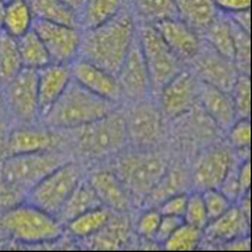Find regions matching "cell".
Returning a JSON list of instances; mask_svg holds the SVG:
<instances>
[{"label": "cell", "mask_w": 252, "mask_h": 252, "mask_svg": "<svg viewBox=\"0 0 252 252\" xmlns=\"http://www.w3.org/2000/svg\"><path fill=\"white\" fill-rule=\"evenodd\" d=\"M135 19L127 4L106 22L83 30L78 58L116 75L136 35Z\"/></svg>", "instance_id": "1"}, {"label": "cell", "mask_w": 252, "mask_h": 252, "mask_svg": "<svg viewBox=\"0 0 252 252\" xmlns=\"http://www.w3.org/2000/svg\"><path fill=\"white\" fill-rule=\"evenodd\" d=\"M115 105L89 92L71 78L63 94L40 120L49 129H75L104 118L115 110Z\"/></svg>", "instance_id": "2"}, {"label": "cell", "mask_w": 252, "mask_h": 252, "mask_svg": "<svg viewBox=\"0 0 252 252\" xmlns=\"http://www.w3.org/2000/svg\"><path fill=\"white\" fill-rule=\"evenodd\" d=\"M63 231L64 225L57 216L27 201L0 215V232L20 244H48L59 239Z\"/></svg>", "instance_id": "3"}, {"label": "cell", "mask_w": 252, "mask_h": 252, "mask_svg": "<svg viewBox=\"0 0 252 252\" xmlns=\"http://www.w3.org/2000/svg\"><path fill=\"white\" fill-rule=\"evenodd\" d=\"M67 160L58 150L8 155L0 164V188L27 195L43 177Z\"/></svg>", "instance_id": "4"}, {"label": "cell", "mask_w": 252, "mask_h": 252, "mask_svg": "<svg viewBox=\"0 0 252 252\" xmlns=\"http://www.w3.org/2000/svg\"><path fill=\"white\" fill-rule=\"evenodd\" d=\"M169 167L164 155L151 149H136L116 158L114 171L120 177L134 202H144Z\"/></svg>", "instance_id": "5"}, {"label": "cell", "mask_w": 252, "mask_h": 252, "mask_svg": "<svg viewBox=\"0 0 252 252\" xmlns=\"http://www.w3.org/2000/svg\"><path fill=\"white\" fill-rule=\"evenodd\" d=\"M69 131L74 132L73 141L76 150L88 158H101L119 154L127 144L125 116L115 110Z\"/></svg>", "instance_id": "6"}, {"label": "cell", "mask_w": 252, "mask_h": 252, "mask_svg": "<svg viewBox=\"0 0 252 252\" xmlns=\"http://www.w3.org/2000/svg\"><path fill=\"white\" fill-rule=\"evenodd\" d=\"M84 177L80 164L76 161H65L28 191L27 202L57 216L70 193Z\"/></svg>", "instance_id": "7"}, {"label": "cell", "mask_w": 252, "mask_h": 252, "mask_svg": "<svg viewBox=\"0 0 252 252\" xmlns=\"http://www.w3.org/2000/svg\"><path fill=\"white\" fill-rule=\"evenodd\" d=\"M136 32L148 66L151 92L158 94L162 86L183 69V62L166 45L151 23H142L136 28Z\"/></svg>", "instance_id": "8"}, {"label": "cell", "mask_w": 252, "mask_h": 252, "mask_svg": "<svg viewBox=\"0 0 252 252\" xmlns=\"http://www.w3.org/2000/svg\"><path fill=\"white\" fill-rule=\"evenodd\" d=\"M4 89L5 105L16 120L28 125L40 120L36 70L23 67L15 78L4 85Z\"/></svg>", "instance_id": "9"}, {"label": "cell", "mask_w": 252, "mask_h": 252, "mask_svg": "<svg viewBox=\"0 0 252 252\" xmlns=\"http://www.w3.org/2000/svg\"><path fill=\"white\" fill-rule=\"evenodd\" d=\"M32 29L40 36L51 63L70 65L78 59L81 43L80 28L34 19Z\"/></svg>", "instance_id": "10"}, {"label": "cell", "mask_w": 252, "mask_h": 252, "mask_svg": "<svg viewBox=\"0 0 252 252\" xmlns=\"http://www.w3.org/2000/svg\"><path fill=\"white\" fill-rule=\"evenodd\" d=\"M127 142L135 149H153L162 134V114L160 107L146 99L134 101L125 118Z\"/></svg>", "instance_id": "11"}, {"label": "cell", "mask_w": 252, "mask_h": 252, "mask_svg": "<svg viewBox=\"0 0 252 252\" xmlns=\"http://www.w3.org/2000/svg\"><path fill=\"white\" fill-rule=\"evenodd\" d=\"M200 80L191 69H183L167 81L160 92V110L167 119H177L190 113L197 104Z\"/></svg>", "instance_id": "12"}, {"label": "cell", "mask_w": 252, "mask_h": 252, "mask_svg": "<svg viewBox=\"0 0 252 252\" xmlns=\"http://www.w3.org/2000/svg\"><path fill=\"white\" fill-rule=\"evenodd\" d=\"M191 70L201 83L231 93L239 76V70L232 60L215 51L209 44L202 41L199 51L190 60Z\"/></svg>", "instance_id": "13"}, {"label": "cell", "mask_w": 252, "mask_h": 252, "mask_svg": "<svg viewBox=\"0 0 252 252\" xmlns=\"http://www.w3.org/2000/svg\"><path fill=\"white\" fill-rule=\"evenodd\" d=\"M235 160L230 145L215 144L201 153L193 165L191 183L193 190L219 189Z\"/></svg>", "instance_id": "14"}, {"label": "cell", "mask_w": 252, "mask_h": 252, "mask_svg": "<svg viewBox=\"0 0 252 252\" xmlns=\"http://www.w3.org/2000/svg\"><path fill=\"white\" fill-rule=\"evenodd\" d=\"M116 76L120 84L121 95L126 99L139 101L146 99L151 93L148 66L142 55L137 32Z\"/></svg>", "instance_id": "15"}, {"label": "cell", "mask_w": 252, "mask_h": 252, "mask_svg": "<svg viewBox=\"0 0 252 252\" xmlns=\"http://www.w3.org/2000/svg\"><path fill=\"white\" fill-rule=\"evenodd\" d=\"M70 70L74 80L102 99L118 104L123 97L120 84L115 74L109 73L107 70L80 58L70 64Z\"/></svg>", "instance_id": "16"}, {"label": "cell", "mask_w": 252, "mask_h": 252, "mask_svg": "<svg viewBox=\"0 0 252 252\" xmlns=\"http://www.w3.org/2000/svg\"><path fill=\"white\" fill-rule=\"evenodd\" d=\"M151 24L155 27L166 45L183 63L190 62L197 54L202 44L201 35L191 29L177 16L164 18Z\"/></svg>", "instance_id": "17"}, {"label": "cell", "mask_w": 252, "mask_h": 252, "mask_svg": "<svg viewBox=\"0 0 252 252\" xmlns=\"http://www.w3.org/2000/svg\"><path fill=\"white\" fill-rule=\"evenodd\" d=\"M88 180L102 206L119 214H127L131 210L134 205L131 195L115 171L107 169L96 170L92 172Z\"/></svg>", "instance_id": "18"}, {"label": "cell", "mask_w": 252, "mask_h": 252, "mask_svg": "<svg viewBox=\"0 0 252 252\" xmlns=\"http://www.w3.org/2000/svg\"><path fill=\"white\" fill-rule=\"evenodd\" d=\"M58 139L53 131L45 127H36L34 124H23L6 131L8 155L34 154L57 150Z\"/></svg>", "instance_id": "19"}, {"label": "cell", "mask_w": 252, "mask_h": 252, "mask_svg": "<svg viewBox=\"0 0 252 252\" xmlns=\"http://www.w3.org/2000/svg\"><path fill=\"white\" fill-rule=\"evenodd\" d=\"M36 75H38L39 119H41L70 83L71 70L70 65L67 64L50 63L36 70Z\"/></svg>", "instance_id": "20"}, {"label": "cell", "mask_w": 252, "mask_h": 252, "mask_svg": "<svg viewBox=\"0 0 252 252\" xmlns=\"http://www.w3.org/2000/svg\"><path fill=\"white\" fill-rule=\"evenodd\" d=\"M197 101L204 113L222 130H227L237 119L230 93L200 81Z\"/></svg>", "instance_id": "21"}, {"label": "cell", "mask_w": 252, "mask_h": 252, "mask_svg": "<svg viewBox=\"0 0 252 252\" xmlns=\"http://www.w3.org/2000/svg\"><path fill=\"white\" fill-rule=\"evenodd\" d=\"M251 221L242 214L240 207L233 204L227 211L209 221L204 228V237L212 244H225L240 236L250 233Z\"/></svg>", "instance_id": "22"}, {"label": "cell", "mask_w": 252, "mask_h": 252, "mask_svg": "<svg viewBox=\"0 0 252 252\" xmlns=\"http://www.w3.org/2000/svg\"><path fill=\"white\" fill-rule=\"evenodd\" d=\"M175 8L177 18L200 35L220 11L214 0H175Z\"/></svg>", "instance_id": "23"}, {"label": "cell", "mask_w": 252, "mask_h": 252, "mask_svg": "<svg viewBox=\"0 0 252 252\" xmlns=\"http://www.w3.org/2000/svg\"><path fill=\"white\" fill-rule=\"evenodd\" d=\"M125 215L113 212L106 225L85 240L92 242L95 250H120L129 242V219Z\"/></svg>", "instance_id": "24"}, {"label": "cell", "mask_w": 252, "mask_h": 252, "mask_svg": "<svg viewBox=\"0 0 252 252\" xmlns=\"http://www.w3.org/2000/svg\"><path fill=\"white\" fill-rule=\"evenodd\" d=\"M97 206H101V202L92 184L89 183L88 177H84L64 202L60 211L58 212L57 219L63 225H65L67 221L76 218L78 215Z\"/></svg>", "instance_id": "25"}, {"label": "cell", "mask_w": 252, "mask_h": 252, "mask_svg": "<svg viewBox=\"0 0 252 252\" xmlns=\"http://www.w3.org/2000/svg\"><path fill=\"white\" fill-rule=\"evenodd\" d=\"M205 43L209 44L215 51H218L222 57L232 60L235 57V48H233L232 27L228 15L223 11H219L218 16L214 22L207 27L202 32Z\"/></svg>", "instance_id": "26"}, {"label": "cell", "mask_w": 252, "mask_h": 252, "mask_svg": "<svg viewBox=\"0 0 252 252\" xmlns=\"http://www.w3.org/2000/svg\"><path fill=\"white\" fill-rule=\"evenodd\" d=\"M34 24V15L28 0H5L1 30L13 38L29 32Z\"/></svg>", "instance_id": "27"}, {"label": "cell", "mask_w": 252, "mask_h": 252, "mask_svg": "<svg viewBox=\"0 0 252 252\" xmlns=\"http://www.w3.org/2000/svg\"><path fill=\"white\" fill-rule=\"evenodd\" d=\"M113 211L105 206H97L78 215L76 218L67 221L66 231L75 239L85 240L99 232L107 223Z\"/></svg>", "instance_id": "28"}, {"label": "cell", "mask_w": 252, "mask_h": 252, "mask_svg": "<svg viewBox=\"0 0 252 252\" xmlns=\"http://www.w3.org/2000/svg\"><path fill=\"white\" fill-rule=\"evenodd\" d=\"M127 5V0H85L79 13V28L83 30L97 27Z\"/></svg>", "instance_id": "29"}, {"label": "cell", "mask_w": 252, "mask_h": 252, "mask_svg": "<svg viewBox=\"0 0 252 252\" xmlns=\"http://www.w3.org/2000/svg\"><path fill=\"white\" fill-rule=\"evenodd\" d=\"M34 19L79 28V14L62 0H28Z\"/></svg>", "instance_id": "30"}, {"label": "cell", "mask_w": 252, "mask_h": 252, "mask_svg": "<svg viewBox=\"0 0 252 252\" xmlns=\"http://www.w3.org/2000/svg\"><path fill=\"white\" fill-rule=\"evenodd\" d=\"M16 43L19 48L23 67L38 70L51 63L45 45L32 28L22 36L16 38Z\"/></svg>", "instance_id": "31"}, {"label": "cell", "mask_w": 252, "mask_h": 252, "mask_svg": "<svg viewBox=\"0 0 252 252\" xmlns=\"http://www.w3.org/2000/svg\"><path fill=\"white\" fill-rule=\"evenodd\" d=\"M23 69L16 38L0 32V86H4Z\"/></svg>", "instance_id": "32"}, {"label": "cell", "mask_w": 252, "mask_h": 252, "mask_svg": "<svg viewBox=\"0 0 252 252\" xmlns=\"http://www.w3.org/2000/svg\"><path fill=\"white\" fill-rule=\"evenodd\" d=\"M135 18L142 23H155L164 18L176 15L175 0H127Z\"/></svg>", "instance_id": "33"}, {"label": "cell", "mask_w": 252, "mask_h": 252, "mask_svg": "<svg viewBox=\"0 0 252 252\" xmlns=\"http://www.w3.org/2000/svg\"><path fill=\"white\" fill-rule=\"evenodd\" d=\"M186 181L188 180H186L185 171L181 167H167L164 176L161 177L158 185L149 193V196L146 197L144 202L149 201L151 202V205H156L158 206L161 201H164L169 196L184 191Z\"/></svg>", "instance_id": "34"}, {"label": "cell", "mask_w": 252, "mask_h": 252, "mask_svg": "<svg viewBox=\"0 0 252 252\" xmlns=\"http://www.w3.org/2000/svg\"><path fill=\"white\" fill-rule=\"evenodd\" d=\"M204 230L183 222L162 244L167 251H195L202 244Z\"/></svg>", "instance_id": "35"}, {"label": "cell", "mask_w": 252, "mask_h": 252, "mask_svg": "<svg viewBox=\"0 0 252 252\" xmlns=\"http://www.w3.org/2000/svg\"><path fill=\"white\" fill-rule=\"evenodd\" d=\"M231 27H232L233 48H235L233 64L236 65L240 74H249L250 75V67H251V39H250V32H245L244 29L237 27L232 20H231Z\"/></svg>", "instance_id": "36"}, {"label": "cell", "mask_w": 252, "mask_h": 252, "mask_svg": "<svg viewBox=\"0 0 252 252\" xmlns=\"http://www.w3.org/2000/svg\"><path fill=\"white\" fill-rule=\"evenodd\" d=\"M237 118L251 116V78L249 74H239L230 93Z\"/></svg>", "instance_id": "37"}, {"label": "cell", "mask_w": 252, "mask_h": 252, "mask_svg": "<svg viewBox=\"0 0 252 252\" xmlns=\"http://www.w3.org/2000/svg\"><path fill=\"white\" fill-rule=\"evenodd\" d=\"M183 219L184 222L201 228V230H204L205 226L207 225L209 218H207L206 206L202 199L201 191L193 190L192 192H188V202H186Z\"/></svg>", "instance_id": "38"}, {"label": "cell", "mask_w": 252, "mask_h": 252, "mask_svg": "<svg viewBox=\"0 0 252 252\" xmlns=\"http://www.w3.org/2000/svg\"><path fill=\"white\" fill-rule=\"evenodd\" d=\"M228 144L233 150H242L251 146V121L250 118H237L227 129Z\"/></svg>", "instance_id": "39"}, {"label": "cell", "mask_w": 252, "mask_h": 252, "mask_svg": "<svg viewBox=\"0 0 252 252\" xmlns=\"http://www.w3.org/2000/svg\"><path fill=\"white\" fill-rule=\"evenodd\" d=\"M201 193L205 206H206L209 221L222 215L233 205V202L228 199L227 196L223 195L219 189H207V190L201 191Z\"/></svg>", "instance_id": "40"}, {"label": "cell", "mask_w": 252, "mask_h": 252, "mask_svg": "<svg viewBox=\"0 0 252 252\" xmlns=\"http://www.w3.org/2000/svg\"><path fill=\"white\" fill-rule=\"evenodd\" d=\"M161 214L158 207H149L136 221V232L142 240L155 242V235L160 223Z\"/></svg>", "instance_id": "41"}, {"label": "cell", "mask_w": 252, "mask_h": 252, "mask_svg": "<svg viewBox=\"0 0 252 252\" xmlns=\"http://www.w3.org/2000/svg\"><path fill=\"white\" fill-rule=\"evenodd\" d=\"M186 202H188V192L181 191V192L174 193V195L166 197L156 207H158L161 215H172V216L183 218L184 212H185Z\"/></svg>", "instance_id": "42"}, {"label": "cell", "mask_w": 252, "mask_h": 252, "mask_svg": "<svg viewBox=\"0 0 252 252\" xmlns=\"http://www.w3.org/2000/svg\"><path fill=\"white\" fill-rule=\"evenodd\" d=\"M184 222L183 218L179 216H172V215H161L160 223H158V231L155 235V244L162 245L170 236H171L174 231Z\"/></svg>", "instance_id": "43"}, {"label": "cell", "mask_w": 252, "mask_h": 252, "mask_svg": "<svg viewBox=\"0 0 252 252\" xmlns=\"http://www.w3.org/2000/svg\"><path fill=\"white\" fill-rule=\"evenodd\" d=\"M237 181H239L240 197L245 193L250 192L251 188V162L249 160H244L240 162L239 171H237Z\"/></svg>", "instance_id": "44"}, {"label": "cell", "mask_w": 252, "mask_h": 252, "mask_svg": "<svg viewBox=\"0 0 252 252\" xmlns=\"http://www.w3.org/2000/svg\"><path fill=\"white\" fill-rule=\"evenodd\" d=\"M219 10L223 13L245 10L251 8V0H214Z\"/></svg>", "instance_id": "45"}, {"label": "cell", "mask_w": 252, "mask_h": 252, "mask_svg": "<svg viewBox=\"0 0 252 252\" xmlns=\"http://www.w3.org/2000/svg\"><path fill=\"white\" fill-rule=\"evenodd\" d=\"M230 19L232 20L237 27L244 29L245 32H251V11L250 9H245V10L232 11V13H226Z\"/></svg>", "instance_id": "46"}, {"label": "cell", "mask_w": 252, "mask_h": 252, "mask_svg": "<svg viewBox=\"0 0 252 252\" xmlns=\"http://www.w3.org/2000/svg\"><path fill=\"white\" fill-rule=\"evenodd\" d=\"M222 245V249L228 250V251H250L251 250V239H250V235H245V236H240Z\"/></svg>", "instance_id": "47"}, {"label": "cell", "mask_w": 252, "mask_h": 252, "mask_svg": "<svg viewBox=\"0 0 252 252\" xmlns=\"http://www.w3.org/2000/svg\"><path fill=\"white\" fill-rule=\"evenodd\" d=\"M6 131L0 132V164L3 162L4 158L8 156V148H6Z\"/></svg>", "instance_id": "48"}, {"label": "cell", "mask_w": 252, "mask_h": 252, "mask_svg": "<svg viewBox=\"0 0 252 252\" xmlns=\"http://www.w3.org/2000/svg\"><path fill=\"white\" fill-rule=\"evenodd\" d=\"M63 3L66 4L67 6H70L71 9H74L75 11H78V14L80 13L81 8H83L84 5V1L85 0H62Z\"/></svg>", "instance_id": "49"}, {"label": "cell", "mask_w": 252, "mask_h": 252, "mask_svg": "<svg viewBox=\"0 0 252 252\" xmlns=\"http://www.w3.org/2000/svg\"><path fill=\"white\" fill-rule=\"evenodd\" d=\"M4 8H5V0H0V32H1V27H3Z\"/></svg>", "instance_id": "50"}, {"label": "cell", "mask_w": 252, "mask_h": 252, "mask_svg": "<svg viewBox=\"0 0 252 252\" xmlns=\"http://www.w3.org/2000/svg\"><path fill=\"white\" fill-rule=\"evenodd\" d=\"M4 107H5V99H4V94L1 93V90H0V116L3 114Z\"/></svg>", "instance_id": "51"}, {"label": "cell", "mask_w": 252, "mask_h": 252, "mask_svg": "<svg viewBox=\"0 0 252 252\" xmlns=\"http://www.w3.org/2000/svg\"><path fill=\"white\" fill-rule=\"evenodd\" d=\"M5 130H6V127H5V124H4L3 121L0 120V132L5 131Z\"/></svg>", "instance_id": "52"}]
</instances>
